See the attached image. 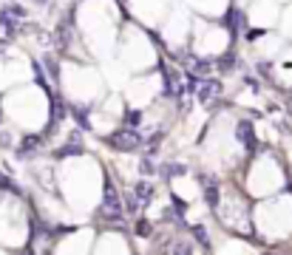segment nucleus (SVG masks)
Instances as JSON below:
<instances>
[{"instance_id":"obj_1","label":"nucleus","mask_w":292,"mask_h":255,"mask_svg":"<svg viewBox=\"0 0 292 255\" xmlns=\"http://www.w3.org/2000/svg\"><path fill=\"white\" fill-rule=\"evenodd\" d=\"M102 213L108 221H119L122 219V204H119V193H116L114 182L105 176V196H102Z\"/></svg>"},{"instance_id":"obj_2","label":"nucleus","mask_w":292,"mask_h":255,"mask_svg":"<svg viewBox=\"0 0 292 255\" xmlns=\"http://www.w3.org/2000/svg\"><path fill=\"white\" fill-rule=\"evenodd\" d=\"M105 142L111 145V148H116V150H136L142 139H139V133L133 131V128H122V131L111 133Z\"/></svg>"},{"instance_id":"obj_3","label":"nucleus","mask_w":292,"mask_h":255,"mask_svg":"<svg viewBox=\"0 0 292 255\" xmlns=\"http://www.w3.org/2000/svg\"><path fill=\"white\" fill-rule=\"evenodd\" d=\"M193 94L202 105H213V99L222 94V82H216V79H199V85H196Z\"/></svg>"},{"instance_id":"obj_4","label":"nucleus","mask_w":292,"mask_h":255,"mask_svg":"<svg viewBox=\"0 0 292 255\" xmlns=\"http://www.w3.org/2000/svg\"><path fill=\"white\" fill-rule=\"evenodd\" d=\"M236 136H239V139L244 142V145H247L250 153L256 150V136H253V125H250V122H241L239 128H236Z\"/></svg>"},{"instance_id":"obj_5","label":"nucleus","mask_w":292,"mask_h":255,"mask_svg":"<svg viewBox=\"0 0 292 255\" xmlns=\"http://www.w3.org/2000/svg\"><path fill=\"white\" fill-rule=\"evenodd\" d=\"M68 26H71V20H65L62 26H57V31H54V45L60 48V51H65L68 48V40H71V31H68Z\"/></svg>"},{"instance_id":"obj_6","label":"nucleus","mask_w":292,"mask_h":255,"mask_svg":"<svg viewBox=\"0 0 292 255\" xmlns=\"http://www.w3.org/2000/svg\"><path fill=\"white\" fill-rule=\"evenodd\" d=\"M133 196L139 199V204H148V202H153V187L148 182H136L133 185Z\"/></svg>"},{"instance_id":"obj_7","label":"nucleus","mask_w":292,"mask_h":255,"mask_svg":"<svg viewBox=\"0 0 292 255\" xmlns=\"http://www.w3.org/2000/svg\"><path fill=\"white\" fill-rule=\"evenodd\" d=\"M17 20H20V17H14L9 9L0 11V23H3V28L9 31V37H14V31H17Z\"/></svg>"},{"instance_id":"obj_8","label":"nucleus","mask_w":292,"mask_h":255,"mask_svg":"<svg viewBox=\"0 0 292 255\" xmlns=\"http://www.w3.org/2000/svg\"><path fill=\"white\" fill-rule=\"evenodd\" d=\"M80 153H82L80 145H65V148H60L54 156H57V159H65V156H80Z\"/></svg>"},{"instance_id":"obj_9","label":"nucleus","mask_w":292,"mask_h":255,"mask_svg":"<svg viewBox=\"0 0 292 255\" xmlns=\"http://www.w3.org/2000/svg\"><path fill=\"white\" fill-rule=\"evenodd\" d=\"M165 179H173V176H185V165H165V173H162Z\"/></svg>"},{"instance_id":"obj_10","label":"nucleus","mask_w":292,"mask_h":255,"mask_svg":"<svg viewBox=\"0 0 292 255\" xmlns=\"http://www.w3.org/2000/svg\"><path fill=\"white\" fill-rule=\"evenodd\" d=\"M204 182H207V202H210V207H216V204H219V190H216V187H213V179H204Z\"/></svg>"},{"instance_id":"obj_11","label":"nucleus","mask_w":292,"mask_h":255,"mask_svg":"<svg viewBox=\"0 0 292 255\" xmlns=\"http://www.w3.org/2000/svg\"><path fill=\"white\" fill-rule=\"evenodd\" d=\"M193 71H196V74H207V71H213V62L210 60H196L193 62Z\"/></svg>"},{"instance_id":"obj_12","label":"nucleus","mask_w":292,"mask_h":255,"mask_svg":"<svg viewBox=\"0 0 292 255\" xmlns=\"http://www.w3.org/2000/svg\"><path fill=\"white\" fill-rule=\"evenodd\" d=\"M125 207H128V213H139V199L133 196V190L128 193V199H125Z\"/></svg>"},{"instance_id":"obj_13","label":"nucleus","mask_w":292,"mask_h":255,"mask_svg":"<svg viewBox=\"0 0 292 255\" xmlns=\"http://www.w3.org/2000/svg\"><path fill=\"white\" fill-rule=\"evenodd\" d=\"M74 116H77V122L82 128H88V108H74Z\"/></svg>"},{"instance_id":"obj_14","label":"nucleus","mask_w":292,"mask_h":255,"mask_svg":"<svg viewBox=\"0 0 292 255\" xmlns=\"http://www.w3.org/2000/svg\"><path fill=\"white\" fill-rule=\"evenodd\" d=\"M193 236L199 238V244L202 247H210V238H207V230L204 227H193Z\"/></svg>"},{"instance_id":"obj_15","label":"nucleus","mask_w":292,"mask_h":255,"mask_svg":"<svg viewBox=\"0 0 292 255\" xmlns=\"http://www.w3.org/2000/svg\"><path fill=\"white\" fill-rule=\"evenodd\" d=\"M170 253H182V255H187V253H193V247L185 244V241H179V244H170Z\"/></svg>"},{"instance_id":"obj_16","label":"nucleus","mask_w":292,"mask_h":255,"mask_svg":"<svg viewBox=\"0 0 292 255\" xmlns=\"http://www.w3.org/2000/svg\"><path fill=\"white\" fill-rule=\"evenodd\" d=\"M31 68H34V77H37V82H40V85H48V82H45V77H43V65H40V62H34V65H31Z\"/></svg>"},{"instance_id":"obj_17","label":"nucleus","mask_w":292,"mask_h":255,"mask_svg":"<svg viewBox=\"0 0 292 255\" xmlns=\"http://www.w3.org/2000/svg\"><path fill=\"white\" fill-rule=\"evenodd\" d=\"M139 170H142V173H145V176H151V173H153V170H156V167H153V162H151V159H142Z\"/></svg>"},{"instance_id":"obj_18","label":"nucleus","mask_w":292,"mask_h":255,"mask_svg":"<svg viewBox=\"0 0 292 255\" xmlns=\"http://www.w3.org/2000/svg\"><path fill=\"white\" fill-rule=\"evenodd\" d=\"M48 71H51L54 79H60V68H57V62H54V60H48Z\"/></svg>"},{"instance_id":"obj_19","label":"nucleus","mask_w":292,"mask_h":255,"mask_svg":"<svg viewBox=\"0 0 292 255\" xmlns=\"http://www.w3.org/2000/svg\"><path fill=\"white\" fill-rule=\"evenodd\" d=\"M125 119H128L131 125H136V122H139V114H136V111H131V114H125Z\"/></svg>"},{"instance_id":"obj_20","label":"nucleus","mask_w":292,"mask_h":255,"mask_svg":"<svg viewBox=\"0 0 292 255\" xmlns=\"http://www.w3.org/2000/svg\"><path fill=\"white\" fill-rule=\"evenodd\" d=\"M222 68H233V54H227V57H222Z\"/></svg>"},{"instance_id":"obj_21","label":"nucleus","mask_w":292,"mask_h":255,"mask_svg":"<svg viewBox=\"0 0 292 255\" xmlns=\"http://www.w3.org/2000/svg\"><path fill=\"white\" fill-rule=\"evenodd\" d=\"M136 230H139V236H148V233H151V230H148V224H145V221H139V224H136Z\"/></svg>"},{"instance_id":"obj_22","label":"nucleus","mask_w":292,"mask_h":255,"mask_svg":"<svg viewBox=\"0 0 292 255\" xmlns=\"http://www.w3.org/2000/svg\"><path fill=\"white\" fill-rule=\"evenodd\" d=\"M34 3H48V0H34Z\"/></svg>"}]
</instances>
